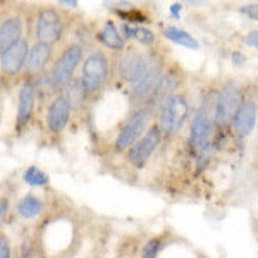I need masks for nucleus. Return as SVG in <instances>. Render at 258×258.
Instances as JSON below:
<instances>
[{
  "instance_id": "nucleus-23",
  "label": "nucleus",
  "mask_w": 258,
  "mask_h": 258,
  "mask_svg": "<svg viewBox=\"0 0 258 258\" xmlns=\"http://www.w3.org/2000/svg\"><path fill=\"white\" fill-rule=\"evenodd\" d=\"M162 248V243L159 239H150L143 248V253H141V258H157Z\"/></svg>"
},
{
  "instance_id": "nucleus-3",
  "label": "nucleus",
  "mask_w": 258,
  "mask_h": 258,
  "mask_svg": "<svg viewBox=\"0 0 258 258\" xmlns=\"http://www.w3.org/2000/svg\"><path fill=\"white\" fill-rule=\"evenodd\" d=\"M155 66H159V64L153 62V57L150 55V53L127 52L119 59L117 71L122 80H126L127 83H131V85H136V83L140 80H143Z\"/></svg>"
},
{
  "instance_id": "nucleus-13",
  "label": "nucleus",
  "mask_w": 258,
  "mask_h": 258,
  "mask_svg": "<svg viewBox=\"0 0 258 258\" xmlns=\"http://www.w3.org/2000/svg\"><path fill=\"white\" fill-rule=\"evenodd\" d=\"M50 57H52V47L36 41L30 48V53H28L26 64H24V73L28 76H38L48 66Z\"/></svg>"
},
{
  "instance_id": "nucleus-4",
  "label": "nucleus",
  "mask_w": 258,
  "mask_h": 258,
  "mask_svg": "<svg viewBox=\"0 0 258 258\" xmlns=\"http://www.w3.org/2000/svg\"><path fill=\"white\" fill-rule=\"evenodd\" d=\"M243 102V93L234 85L222 88L214 109V120L217 122V126H229V124L234 122Z\"/></svg>"
},
{
  "instance_id": "nucleus-7",
  "label": "nucleus",
  "mask_w": 258,
  "mask_h": 258,
  "mask_svg": "<svg viewBox=\"0 0 258 258\" xmlns=\"http://www.w3.org/2000/svg\"><path fill=\"white\" fill-rule=\"evenodd\" d=\"M150 119H152V110L150 109L136 110L135 114L126 120L124 127L120 129L117 140H115V148H117L119 152H122V150H126V148H131L133 145L138 141L140 136L143 135V131L150 124Z\"/></svg>"
},
{
  "instance_id": "nucleus-10",
  "label": "nucleus",
  "mask_w": 258,
  "mask_h": 258,
  "mask_svg": "<svg viewBox=\"0 0 258 258\" xmlns=\"http://www.w3.org/2000/svg\"><path fill=\"white\" fill-rule=\"evenodd\" d=\"M30 48L31 47L26 38L19 40L16 45H12V47L0 57V71H2L6 76H16V74H19L21 71L24 69Z\"/></svg>"
},
{
  "instance_id": "nucleus-19",
  "label": "nucleus",
  "mask_w": 258,
  "mask_h": 258,
  "mask_svg": "<svg viewBox=\"0 0 258 258\" xmlns=\"http://www.w3.org/2000/svg\"><path fill=\"white\" fill-rule=\"evenodd\" d=\"M164 35H165V38H169L170 41H174V43H177V45H182V47H186V48H191V50L200 48V43L193 38V35H189V33L184 30H179L176 26L165 28Z\"/></svg>"
},
{
  "instance_id": "nucleus-31",
  "label": "nucleus",
  "mask_w": 258,
  "mask_h": 258,
  "mask_svg": "<svg viewBox=\"0 0 258 258\" xmlns=\"http://www.w3.org/2000/svg\"><path fill=\"white\" fill-rule=\"evenodd\" d=\"M4 244V238H2V234H0V246Z\"/></svg>"
},
{
  "instance_id": "nucleus-8",
  "label": "nucleus",
  "mask_w": 258,
  "mask_h": 258,
  "mask_svg": "<svg viewBox=\"0 0 258 258\" xmlns=\"http://www.w3.org/2000/svg\"><path fill=\"white\" fill-rule=\"evenodd\" d=\"M160 141H162V129L160 127L148 129V131L129 148L127 160L131 162L133 165H136V167L143 165L145 162L150 159V155L159 148Z\"/></svg>"
},
{
  "instance_id": "nucleus-18",
  "label": "nucleus",
  "mask_w": 258,
  "mask_h": 258,
  "mask_svg": "<svg viewBox=\"0 0 258 258\" xmlns=\"http://www.w3.org/2000/svg\"><path fill=\"white\" fill-rule=\"evenodd\" d=\"M43 212V202L38 197L33 195H26L23 200H19L18 203V214L23 219H35Z\"/></svg>"
},
{
  "instance_id": "nucleus-11",
  "label": "nucleus",
  "mask_w": 258,
  "mask_h": 258,
  "mask_svg": "<svg viewBox=\"0 0 258 258\" xmlns=\"http://www.w3.org/2000/svg\"><path fill=\"white\" fill-rule=\"evenodd\" d=\"M71 102L66 95H57L55 98L50 102L47 110V126L48 131L53 135H59L68 126L71 119Z\"/></svg>"
},
{
  "instance_id": "nucleus-5",
  "label": "nucleus",
  "mask_w": 258,
  "mask_h": 258,
  "mask_svg": "<svg viewBox=\"0 0 258 258\" xmlns=\"http://www.w3.org/2000/svg\"><path fill=\"white\" fill-rule=\"evenodd\" d=\"M35 35L38 43H45L52 47L53 43H59L64 35V23L60 14L55 9H41L36 16Z\"/></svg>"
},
{
  "instance_id": "nucleus-9",
  "label": "nucleus",
  "mask_w": 258,
  "mask_h": 258,
  "mask_svg": "<svg viewBox=\"0 0 258 258\" xmlns=\"http://www.w3.org/2000/svg\"><path fill=\"white\" fill-rule=\"evenodd\" d=\"M214 131V112L210 114L209 105H202L195 114L191 124V145L202 150L209 145V140Z\"/></svg>"
},
{
  "instance_id": "nucleus-20",
  "label": "nucleus",
  "mask_w": 258,
  "mask_h": 258,
  "mask_svg": "<svg viewBox=\"0 0 258 258\" xmlns=\"http://www.w3.org/2000/svg\"><path fill=\"white\" fill-rule=\"evenodd\" d=\"M120 33L124 35V40L126 38H133L138 40L141 45H152L155 41V35H153L152 30H147V28H140V26H131V24H122L120 28Z\"/></svg>"
},
{
  "instance_id": "nucleus-16",
  "label": "nucleus",
  "mask_w": 258,
  "mask_h": 258,
  "mask_svg": "<svg viewBox=\"0 0 258 258\" xmlns=\"http://www.w3.org/2000/svg\"><path fill=\"white\" fill-rule=\"evenodd\" d=\"M255 120H256V105L253 100H246V102H243V105H241V109L232 124H234L239 136H248L253 131Z\"/></svg>"
},
{
  "instance_id": "nucleus-28",
  "label": "nucleus",
  "mask_w": 258,
  "mask_h": 258,
  "mask_svg": "<svg viewBox=\"0 0 258 258\" xmlns=\"http://www.w3.org/2000/svg\"><path fill=\"white\" fill-rule=\"evenodd\" d=\"M181 11H182L181 4H172V6H170V16H172L174 19H179V16H181Z\"/></svg>"
},
{
  "instance_id": "nucleus-17",
  "label": "nucleus",
  "mask_w": 258,
  "mask_h": 258,
  "mask_svg": "<svg viewBox=\"0 0 258 258\" xmlns=\"http://www.w3.org/2000/svg\"><path fill=\"white\" fill-rule=\"evenodd\" d=\"M98 40L110 50L122 52V50L126 48V40L120 35L119 28L114 24V21H107V23L103 24V28L98 31Z\"/></svg>"
},
{
  "instance_id": "nucleus-22",
  "label": "nucleus",
  "mask_w": 258,
  "mask_h": 258,
  "mask_svg": "<svg viewBox=\"0 0 258 258\" xmlns=\"http://www.w3.org/2000/svg\"><path fill=\"white\" fill-rule=\"evenodd\" d=\"M117 14L126 21V24H135V23H148V18L143 12L133 9V11H117Z\"/></svg>"
},
{
  "instance_id": "nucleus-1",
  "label": "nucleus",
  "mask_w": 258,
  "mask_h": 258,
  "mask_svg": "<svg viewBox=\"0 0 258 258\" xmlns=\"http://www.w3.org/2000/svg\"><path fill=\"white\" fill-rule=\"evenodd\" d=\"M83 62V48L80 45H71L60 53L53 66L52 73L48 74V83L52 90H66L73 83L74 73Z\"/></svg>"
},
{
  "instance_id": "nucleus-29",
  "label": "nucleus",
  "mask_w": 258,
  "mask_h": 258,
  "mask_svg": "<svg viewBox=\"0 0 258 258\" xmlns=\"http://www.w3.org/2000/svg\"><path fill=\"white\" fill-rule=\"evenodd\" d=\"M0 258H11V246L4 241V244L0 246Z\"/></svg>"
},
{
  "instance_id": "nucleus-14",
  "label": "nucleus",
  "mask_w": 258,
  "mask_h": 258,
  "mask_svg": "<svg viewBox=\"0 0 258 258\" xmlns=\"http://www.w3.org/2000/svg\"><path fill=\"white\" fill-rule=\"evenodd\" d=\"M19 40H23V19L19 16L4 19L0 24V57Z\"/></svg>"
},
{
  "instance_id": "nucleus-32",
  "label": "nucleus",
  "mask_w": 258,
  "mask_h": 258,
  "mask_svg": "<svg viewBox=\"0 0 258 258\" xmlns=\"http://www.w3.org/2000/svg\"><path fill=\"white\" fill-rule=\"evenodd\" d=\"M40 258H47V256H40Z\"/></svg>"
},
{
  "instance_id": "nucleus-30",
  "label": "nucleus",
  "mask_w": 258,
  "mask_h": 258,
  "mask_svg": "<svg viewBox=\"0 0 258 258\" xmlns=\"http://www.w3.org/2000/svg\"><path fill=\"white\" fill-rule=\"evenodd\" d=\"M60 6H69V7H78L80 4L78 2H74V0H60Z\"/></svg>"
},
{
  "instance_id": "nucleus-26",
  "label": "nucleus",
  "mask_w": 258,
  "mask_h": 258,
  "mask_svg": "<svg viewBox=\"0 0 258 258\" xmlns=\"http://www.w3.org/2000/svg\"><path fill=\"white\" fill-rule=\"evenodd\" d=\"M7 212H9V200H7V198H0V222L6 219Z\"/></svg>"
},
{
  "instance_id": "nucleus-2",
  "label": "nucleus",
  "mask_w": 258,
  "mask_h": 258,
  "mask_svg": "<svg viewBox=\"0 0 258 258\" xmlns=\"http://www.w3.org/2000/svg\"><path fill=\"white\" fill-rule=\"evenodd\" d=\"M109 78V60L103 52H93L83 60L80 85L85 93H97Z\"/></svg>"
},
{
  "instance_id": "nucleus-6",
  "label": "nucleus",
  "mask_w": 258,
  "mask_h": 258,
  "mask_svg": "<svg viewBox=\"0 0 258 258\" xmlns=\"http://www.w3.org/2000/svg\"><path fill=\"white\" fill-rule=\"evenodd\" d=\"M189 114V105L184 97L174 95L162 105L160 112V129H164L167 135H176L184 126Z\"/></svg>"
},
{
  "instance_id": "nucleus-24",
  "label": "nucleus",
  "mask_w": 258,
  "mask_h": 258,
  "mask_svg": "<svg viewBox=\"0 0 258 258\" xmlns=\"http://www.w3.org/2000/svg\"><path fill=\"white\" fill-rule=\"evenodd\" d=\"M241 12L246 14L249 19L258 21V4H246V6L241 7Z\"/></svg>"
},
{
  "instance_id": "nucleus-25",
  "label": "nucleus",
  "mask_w": 258,
  "mask_h": 258,
  "mask_svg": "<svg viewBox=\"0 0 258 258\" xmlns=\"http://www.w3.org/2000/svg\"><path fill=\"white\" fill-rule=\"evenodd\" d=\"M244 41H246L248 47H253L258 50V31H249L246 35V38H244Z\"/></svg>"
},
{
  "instance_id": "nucleus-12",
  "label": "nucleus",
  "mask_w": 258,
  "mask_h": 258,
  "mask_svg": "<svg viewBox=\"0 0 258 258\" xmlns=\"http://www.w3.org/2000/svg\"><path fill=\"white\" fill-rule=\"evenodd\" d=\"M18 129H23L28 126V122L33 117L35 112V102H36V86L31 81H24L21 85L19 90V98H18Z\"/></svg>"
},
{
  "instance_id": "nucleus-21",
  "label": "nucleus",
  "mask_w": 258,
  "mask_h": 258,
  "mask_svg": "<svg viewBox=\"0 0 258 258\" xmlns=\"http://www.w3.org/2000/svg\"><path fill=\"white\" fill-rule=\"evenodd\" d=\"M23 179L28 186H31V188H41V186H47L48 181H50L47 172H43V170H41L40 167H36V165H31V167H28L26 170H24Z\"/></svg>"
},
{
  "instance_id": "nucleus-27",
  "label": "nucleus",
  "mask_w": 258,
  "mask_h": 258,
  "mask_svg": "<svg viewBox=\"0 0 258 258\" xmlns=\"http://www.w3.org/2000/svg\"><path fill=\"white\" fill-rule=\"evenodd\" d=\"M244 62H246V57H244L241 52L232 53V64H234V66H243Z\"/></svg>"
},
{
  "instance_id": "nucleus-15",
  "label": "nucleus",
  "mask_w": 258,
  "mask_h": 258,
  "mask_svg": "<svg viewBox=\"0 0 258 258\" xmlns=\"http://www.w3.org/2000/svg\"><path fill=\"white\" fill-rule=\"evenodd\" d=\"M162 76H164V71H162L160 66H155L143 80H140L136 85H133V91H131L133 102H136V100H148L152 97L157 85L162 80Z\"/></svg>"
}]
</instances>
